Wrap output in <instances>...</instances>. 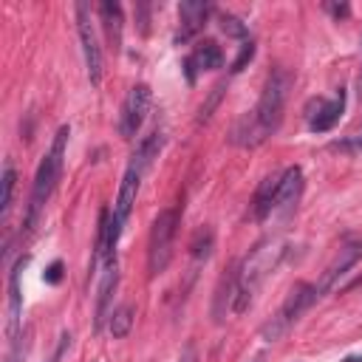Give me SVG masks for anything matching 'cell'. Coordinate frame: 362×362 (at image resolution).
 I'll list each match as a JSON object with an SVG mask.
<instances>
[{
    "label": "cell",
    "instance_id": "obj_9",
    "mask_svg": "<svg viewBox=\"0 0 362 362\" xmlns=\"http://www.w3.org/2000/svg\"><path fill=\"white\" fill-rule=\"evenodd\" d=\"M359 260H362V240H348V243H342L339 252L334 255V260L325 266L320 283H314V288H317V300L325 297V294H331V291L339 286V280H342Z\"/></svg>",
    "mask_w": 362,
    "mask_h": 362
},
{
    "label": "cell",
    "instance_id": "obj_21",
    "mask_svg": "<svg viewBox=\"0 0 362 362\" xmlns=\"http://www.w3.org/2000/svg\"><path fill=\"white\" fill-rule=\"evenodd\" d=\"M252 57H255V42L252 40H243L240 42V51H238V57L232 62V74H240L246 68V62H252Z\"/></svg>",
    "mask_w": 362,
    "mask_h": 362
},
{
    "label": "cell",
    "instance_id": "obj_11",
    "mask_svg": "<svg viewBox=\"0 0 362 362\" xmlns=\"http://www.w3.org/2000/svg\"><path fill=\"white\" fill-rule=\"evenodd\" d=\"M209 11H212L209 3H201V0H184V3L178 6V31H175V42L181 45V42L192 40V37L204 28Z\"/></svg>",
    "mask_w": 362,
    "mask_h": 362
},
{
    "label": "cell",
    "instance_id": "obj_29",
    "mask_svg": "<svg viewBox=\"0 0 362 362\" xmlns=\"http://www.w3.org/2000/svg\"><path fill=\"white\" fill-rule=\"evenodd\" d=\"M252 362H263V356H255V359H252Z\"/></svg>",
    "mask_w": 362,
    "mask_h": 362
},
{
    "label": "cell",
    "instance_id": "obj_7",
    "mask_svg": "<svg viewBox=\"0 0 362 362\" xmlns=\"http://www.w3.org/2000/svg\"><path fill=\"white\" fill-rule=\"evenodd\" d=\"M74 17H76V34L82 42V57H85V71H88V82L96 88L102 82V45L96 40V28H93V17H90V6L88 3H76L74 6Z\"/></svg>",
    "mask_w": 362,
    "mask_h": 362
},
{
    "label": "cell",
    "instance_id": "obj_12",
    "mask_svg": "<svg viewBox=\"0 0 362 362\" xmlns=\"http://www.w3.org/2000/svg\"><path fill=\"white\" fill-rule=\"evenodd\" d=\"M303 195V170L300 167H286L280 173L277 184V201H274V215H288Z\"/></svg>",
    "mask_w": 362,
    "mask_h": 362
},
{
    "label": "cell",
    "instance_id": "obj_25",
    "mask_svg": "<svg viewBox=\"0 0 362 362\" xmlns=\"http://www.w3.org/2000/svg\"><path fill=\"white\" fill-rule=\"evenodd\" d=\"M68 348H71V334L65 331V334L59 337V342H57V348H54V354L48 356V362H62V356L68 354Z\"/></svg>",
    "mask_w": 362,
    "mask_h": 362
},
{
    "label": "cell",
    "instance_id": "obj_13",
    "mask_svg": "<svg viewBox=\"0 0 362 362\" xmlns=\"http://www.w3.org/2000/svg\"><path fill=\"white\" fill-rule=\"evenodd\" d=\"M223 65V51L215 40H204L201 45H195V51L184 59V71H187V82H195L198 71H212Z\"/></svg>",
    "mask_w": 362,
    "mask_h": 362
},
{
    "label": "cell",
    "instance_id": "obj_20",
    "mask_svg": "<svg viewBox=\"0 0 362 362\" xmlns=\"http://www.w3.org/2000/svg\"><path fill=\"white\" fill-rule=\"evenodd\" d=\"M212 246H215V235H212V229H198L195 238H192V243H189L195 263H204V260L212 255Z\"/></svg>",
    "mask_w": 362,
    "mask_h": 362
},
{
    "label": "cell",
    "instance_id": "obj_27",
    "mask_svg": "<svg viewBox=\"0 0 362 362\" xmlns=\"http://www.w3.org/2000/svg\"><path fill=\"white\" fill-rule=\"evenodd\" d=\"M178 362H198V351H195V345H187V348L181 351Z\"/></svg>",
    "mask_w": 362,
    "mask_h": 362
},
{
    "label": "cell",
    "instance_id": "obj_17",
    "mask_svg": "<svg viewBox=\"0 0 362 362\" xmlns=\"http://www.w3.org/2000/svg\"><path fill=\"white\" fill-rule=\"evenodd\" d=\"M277 184H280V175H266V178L257 184L255 198H252V215H255V221H266L269 215H274Z\"/></svg>",
    "mask_w": 362,
    "mask_h": 362
},
{
    "label": "cell",
    "instance_id": "obj_26",
    "mask_svg": "<svg viewBox=\"0 0 362 362\" xmlns=\"http://www.w3.org/2000/svg\"><path fill=\"white\" fill-rule=\"evenodd\" d=\"M42 280H45V283H59V280H62V263H59V260H54V263L45 269Z\"/></svg>",
    "mask_w": 362,
    "mask_h": 362
},
{
    "label": "cell",
    "instance_id": "obj_22",
    "mask_svg": "<svg viewBox=\"0 0 362 362\" xmlns=\"http://www.w3.org/2000/svg\"><path fill=\"white\" fill-rule=\"evenodd\" d=\"M223 88H226V82H218V85L212 88L209 102H206V105H201V116H198V122H206V119L212 116V107H215V105H218V99L223 96Z\"/></svg>",
    "mask_w": 362,
    "mask_h": 362
},
{
    "label": "cell",
    "instance_id": "obj_8",
    "mask_svg": "<svg viewBox=\"0 0 362 362\" xmlns=\"http://www.w3.org/2000/svg\"><path fill=\"white\" fill-rule=\"evenodd\" d=\"M150 99H153V93L144 82H139L127 90V96L122 102V110H119V136L122 139H133L141 130V124L147 119V110H150Z\"/></svg>",
    "mask_w": 362,
    "mask_h": 362
},
{
    "label": "cell",
    "instance_id": "obj_4",
    "mask_svg": "<svg viewBox=\"0 0 362 362\" xmlns=\"http://www.w3.org/2000/svg\"><path fill=\"white\" fill-rule=\"evenodd\" d=\"M161 144H164L161 130L147 133V136L136 144V150H133V156H130V161H127V167H124L122 184H119L116 204H113V218H116L119 226L127 223V218H130V212H133V204H136V195H139V187H141V178H144L147 167L153 164V158L158 156Z\"/></svg>",
    "mask_w": 362,
    "mask_h": 362
},
{
    "label": "cell",
    "instance_id": "obj_14",
    "mask_svg": "<svg viewBox=\"0 0 362 362\" xmlns=\"http://www.w3.org/2000/svg\"><path fill=\"white\" fill-rule=\"evenodd\" d=\"M342 110H345V90H339L334 99H317L314 110L308 113V127L314 133H328L342 119Z\"/></svg>",
    "mask_w": 362,
    "mask_h": 362
},
{
    "label": "cell",
    "instance_id": "obj_2",
    "mask_svg": "<svg viewBox=\"0 0 362 362\" xmlns=\"http://www.w3.org/2000/svg\"><path fill=\"white\" fill-rule=\"evenodd\" d=\"M68 136H71V127L62 124L48 147V153L42 156L37 173H34V184H31V192H28V206H25V218H23V235H31L45 212V204L51 201L54 189H57V181L62 175V161H65V147H68Z\"/></svg>",
    "mask_w": 362,
    "mask_h": 362
},
{
    "label": "cell",
    "instance_id": "obj_28",
    "mask_svg": "<svg viewBox=\"0 0 362 362\" xmlns=\"http://www.w3.org/2000/svg\"><path fill=\"white\" fill-rule=\"evenodd\" d=\"M328 11H331L334 17H345V14H348V6H328Z\"/></svg>",
    "mask_w": 362,
    "mask_h": 362
},
{
    "label": "cell",
    "instance_id": "obj_1",
    "mask_svg": "<svg viewBox=\"0 0 362 362\" xmlns=\"http://www.w3.org/2000/svg\"><path fill=\"white\" fill-rule=\"evenodd\" d=\"M288 90H291V74L286 68H272L266 82H263V90H260L255 110H249L235 124L232 141L240 147H257L272 133H277V127L283 122L286 102H288Z\"/></svg>",
    "mask_w": 362,
    "mask_h": 362
},
{
    "label": "cell",
    "instance_id": "obj_5",
    "mask_svg": "<svg viewBox=\"0 0 362 362\" xmlns=\"http://www.w3.org/2000/svg\"><path fill=\"white\" fill-rule=\"evenodd\" d=\"M181 226V206H167L156 215L153 229H150V240H147V272L150 277H158L167 272L170 260H173V243Z\"/></svg>",
    "mask_w": 362,
    "mask_h": 362
},
{
    "label": "cell",
    "instance_id": "obj_15",
    "mask_svg": "<svg viewBox=\"0 0 362 362\" xmlns=\"http://www.w3.org/2000/svg\"><path fill=\"white\" fill-rule=\"evenodd\" d=\"M116 283H119V272H116V260L113 263H105V272H102V283H99V291H96V314H93V331H102L105 322L110 320V300H113V291H116Z\"/></svg>",
    "mask_w": 362,
    "mask_h": 362
},
{
    "label": "cell",
    "instance_id": "obj_10",
    "mask_svg": "<svg viewBox=\"0 0 362 362\" xmlns=\"http://www.w3.org/2000/svg\"><path fill=\"white\" fill-rule=\"evenodd\" d=\"M28 257H17V263L8 272V320H6V339L14 342L23 334V288H20V274L25 269Z\"/></svg>",
    "mask_w": 362,
    "mask_h": 362
},
{
    "label": "cell",
    "instance_id": "obj_3",
    "mask_svg": "<svg viewBox=\"0 0 362 362\" xmlns=\"http://www.w3.org/2000/svg\"><path fill=\"white\" fill-rule=\"evenodd\" d=\"M283 252H286V246L280 240H266V243L255 246L243 257V263H238V288H235V305H232L235 314H243L252 305L257 288L263 286V280L269 277V272L277 269Z\"/></svg>",
    "mask_w": 362,
    "mask_h": 362
},
{
    "label": "cell",
    "instance_id": "obj_6",
    "mask_svg": "<svg viewBox=\"0 0 362 362\" xmlns=\"http://www.w3.org/2000/svg\"><path fill=\"white\" fill-rule=\"evenodd\" d=\"M314 303H317V288H314L311 283H297V286L288 291V297L283 300V305L277 308V314L260 328V337H263L266 342L283 339V337L294 328V322H297Z\"/></svg>",
    "mask_w": 362,
    "mask_h": 362
},
{
    "label": "cell",
    "instance_id": "obj_16",
    "mask_svg": "<svg viewBox=\"0 0 362 362\" xmlns=\"http://www.w3.org/2000/svg\"><path fill=\"white\" fill-rule=\"evenodd\" d=\"M96 14L102 20V28H105V37L110 42L113 51L122 48V28H124V14H122V6L113 3V0H105L96 6Z\"/></svg>",
    "mask_w": 362,
    "mask_h": 362
},
{
    "label": "cell",
    "instance_id": "obj_23",
    "mask_svg": "<svg viewBox=\"0 0 362 362\" xmlns=\"http://www.w3.org/2000/svg\"><path fill=\"white\" fill-rule=\"evenodd\" d=\"M25 337L20 334L14 342H8V351H6V362H23L25 359Z\"/></svg>",
    "mask_w": 362,
    "mask_h": 362
},
{
    "label": "cell",
    "instance_id": "obj_19",
    "mask_svg": "<svg viewBox=\"0 0 362 362\" xmlns=\"http://www.w3.org/2000/svg\"><path fill=\"white\" fill-rule=\"evenodd\" d=\"M3 195H0V218L3 223L8 221V212H11V201H14V187H17V170H14V161L6 158L3 164Z\"/></svg>",
    "mask_w": 362,
    "mask_h": 362
},
{
    "label": "cell",
    "instance_id": "obj_18",
    "mask_svg": "<svg viewBox=\"0 0 362 362\" xmlns=\"http://www.w3.org/2000/svg\"><path fill=\"white\" fill-rule=\"evenodd\" d=\"M133 317H136V308L130 303H122L110 311V320H107V328H110V337L113 339H124L133 328Z\"/></svg>",
    "mask_w": 362,
    "mask_h": 362
},
{
    "label": "cell",
    "instance_id": "obj_24",
    "mask_svg": "<svg viewBox=\"0 0 362 362\" xmlns=\"http://www.w3.org/2000/svg\"><path fill=\"white\" fill-rule=\"evenodd\" d=\"M221 28L229 31V34H235V37H243V40H246V25H243L240 20H235L232 14H223V17H221Z\"/></svg>",
    "mask_w": 362,
    "mask_h": 362
}]
</instances>
